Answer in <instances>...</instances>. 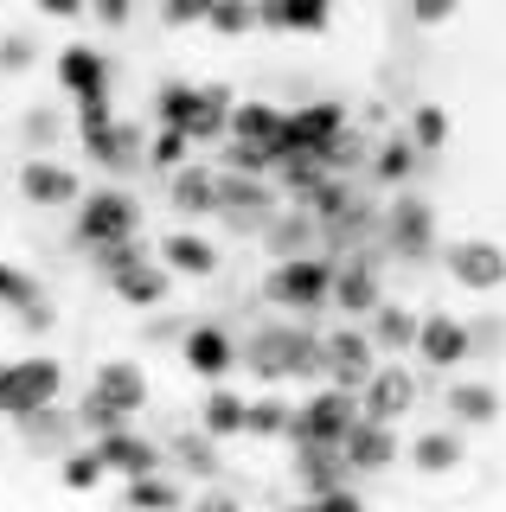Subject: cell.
<instances>
[{"label": "cell", "instance_id": "1", "mask_svg": "<svg viewBox=\"0 0 506 512\" xmlns=\"http://www.w3.org/2000/svg\"><path fill=\"white\" fill-rule=\"evenodd\" d=\"M77 141H84V154L97 160V167H109V173H129L135 160H148V135H141L135 122H116L109 90L103 96H77Z\"/></svg>", "mask_w": 506, "mask_h": 512}, {"label": "cell", "instance_id": "2", "mask_svg": "<svg viewBox=\"0 0 506 512\" xmlns=\"http://www.w3.org/2000/svg\"><path fill=\"white\" fill-rule=\"evenodd\" d=\"M263 301L282 314H321L334 301V263L327 256H276V269L263 276Z\"/></svg>", "mask_w": 506, "mask_h": 512}, {"label": "cell", "instance_id": "3", "mask_svg": "<svg viewBox=\"0 0 506 512\" xmlns=\"http://www.w3.org/2000/svg\"><path fill=\"white\" fill-rule=\"evenodd\" d=\"M346 128H353V116H346L340 103H302V109H289V122H282V160L334 167ZM282 160H276V167H282Z\"/></svg>", "mask_w": 506, "mask_h": 512}, {"label": "cell", "instance_id": "4", "mask_svg": "<svg viewBox=\"0 0 506 512\" xmlns=\"http://www.w3.org/2000/svg\"><path fill=\"white\" fill-rule=\"evenodd\" d=\"M58 391H65V365L58 359H7L0 365V416L7 423L58 404Z\"/></svg>", "mask_w": 506, "mask_h": 512}, {"label": "cell", "instance_id": "5", "mask_svg": "<svg viewBox=\"0 0 506 512\" xmlns=\"http://www.w3.org/2000/svg\"><path fill=\"white\" fill-rule=\"evenodd\" d=\"M353 423H359V391H346V384H321V391H308L302 404H295L289 442H346Z\"/></svg>", "mask_w": 506, "mask_h": 512}, {"label": "cell", "instance_id": "6", "mask_svg": "<svg viewBox=\"0 0 506 512\" xmlns=\"http://www.w3.org/2000/svg\"><path fill=\"white\" fill-rule=\"evenodd\" d=\"M116 237H141L135 192L103 186V192H90V199H77V244L97 250V244H116Z\"/></svg>", "mask_w": 506, "mask_h": 512}, {"label": "cell", "instance_id": "7", "mask_svg": "<svg viewBox=\"0 0 506 512\" xmlns=\"http://www.w3.org/2000/svg\"><path fill=\"white\" fill-rule=\"evenodd\" d=\"M442 269L468 295H500L506 288V244H494V237H455V244H442Z\"/></svg>", "mask_w": 506, "mask_h": 512}, {"label": "cell", "instance_id": "8", "mask_svg": "<svg viewBox=\"0 0 506 512\" xmlns=\"http://www.w3.org/2000/svg\"><path fill=\"white\" fill-rule=\"evenodd\" d=\"M13 186H20V205H39V212H58V205L84 199L77 167H71V160H58V154H26L20 173H13Z\"/></svg>", "mask_w": 506, "mask_h": 512}, {"label": "cell", "instance_id": "9", "mask_svg": "<svg viewBox=\"0 0 506 512\" xmlns=\"http://www.w3.org/2000/svg\"><path fill=\"white\" fill-rule=\"evenodd\" d=\"M276 212H282V199H276L270 173H244V167L225 173V205H218V218H231L244 237H263V224Z\"/></svg>", "mask_w": 506, "mask_h": 512}, {"label": "cell", "instance_id": "10", "mask_svg": "<svg viewBox=\"0 0 506 512\" xmlns=\"http://www.w3.org/2000/svg\"><path fill=\"white\" fill-rule=\"evenodd\" d=\"M410 352H417L430 372H455L462 359H474V327L462 314H449V308H430L417 320V346Z\"/></svg>", "mask_w": 506, "mask_h": 512}, {"label": "cell", "instance_id": "11", "mask_svg": "<svg viewBox=\"0 0 506 512\" xmlns=\"http://www.w3.org/2000/svg\"><path fill=\"white\" fill-rule=\"evenodd\" d=\"M385 244L398 250V256H430L436 250V205L430 199H417V192H398V199L385 205Z\"/></svg>", "mask_w": 506, "mask_h": 512}, {"label": "cell", "instance_id": "12", "mask_svg": "<svg viewBox=\"0 0 506 512\" xmlns=\"http://www.w3.org/2000/svg\"><path fill=\"white\" fill-rule=\"evenodd\" d=\"M167 205L186 218H218V205H225V173L205 167V160H180V167L167 173Z\"/></svg>", "mask_w": 506, "mask_h": 512}, {"label": "cell", "instance_id": "13", "mask_svg": "<svg viewBox=\"0 0 506 512\" xmlns=\"http://www.w3.org/2000/svg\"><path fill=\"white\" fill-rule=\"evenodd\" d=\"M302 340V327L295 320H270V327H250V340L237 346V365H250L263 384H282L289 378V352Z\"/></svg>", "mask_w": 506, "mask_h": 512}, {"label": "cell", "instance_id": "14", "mask_svg": "<svg viewBox=\"0 0 506 512\" xmlns=\"http://www.w3.org/2000/svg\"><path fill=\"white\" fill-rule=\"evenodd\" d=\"M340 455H346V468H353V474H385L391 461H398V423H385V416H366V410H359V423L346 429Z\"/></svg>", "mask_w": 506, "mask_h": 512}, {"label": "cell", "instance_id": "15", "mask_svg": "<svg viewBox=\"0 0 506 512\" xmlns=\"http://www.w3.org/2000/svg\"><path fill=\"white\" fill-rule=\"evenodd\" d=\"M378 372V346H372V333L359 327H334L327 333V384H346V391H359Z\"/></svg>", "mask_w": 506, "mask_h": 512}, {"label": "cell", "instance_id": "16", "mask_svg": "<svg viewBox=\"0 0 506 512\" xmlns=\"http://www.w3.org/2000/svg\"><path fill=\"white\" fill-rule=\"evenodd\" d=\"M180 365L193 378H205V384H218L237 365V340L225 327H212V320H193V327H186V340H180Z\"/></svg>", "mask_w": 506, "mask_h": 512}, {"label": "cell", "instance_id": "17", "mask_svg": "<svg viewBox=\"0 0 506 512\" xmlns=\"http://www.w3.org/2000/svg\"><path fill=\"white\" fill-rule=\"evenodd\" d=\"M410 404H417V378L404 372V359H378V372L359 384V410H366V416H385V423H398Z\"/></svg>", "mask_w": 506, "mask_h": 512}, {"label": "cell", "instance_id": "18", "mask_svg": "<svg viewBox=\"0 0 506 512\" xmlns=\"http://www.w3.org/2000/svg\"><path fill=\"white\" fill-rule=\"evenodd\" d=\"M173 282H180V276H173L161 256H141V263L122 269V276H109V295H116L122 308H148V314H154V308H167Z\"/></svg>", "mask_w": 506, "mask_h": 512}, {"label": "cell", "instance_id": "19", "mask_svg": "<svg viewBox=\"0 0 506 512\" xmlns=\"http://www.w3.org/2000/svg\"><path fill=\"white\" fill-rule=\"evenodd\" d=\"M52 77H58V90H65L71 103H77V96H103V90H109V58L97 52V45L71 39V45H58Z\"/></svg>", "mask_w": 506, "mask_h": 512}, {"label": "cell", "instance_id": "20", "mask_svg": "<svg viewBox=\"0 0 506 512\" xmlns=\"http://www.w3.org/2000/svg\"><path fill=\"white\" fill-rule=\"evenodd\" d=\"M346 480H353V468H346L340 442H295V487H302L308 500H327Z\"/></svg>", "mask_w": 506, "mask_h": 512}, {"label": "cell", "instance_id": "21", "mask_svg": "<svg viewBox=\"0 0 506 512\" xmlns=\"http://www.w3.org/2000/svg\"><path fill=\"white\" fill-rule=\"evenodd\" d=\"M103 448V461H109V474H122V480H135V474H154V468H167V448L154 442V436H141V429H109V436H90Z\"/></svg>", "mask_w": 506, "mask_h": 512}, {"label": "cell", "instance_id": "22", "mask_svg": "<svg viewBox=\"0 0 506 512\" xmlns=\"http://www.w3.org/2000/svg\"><path fill=\"white\" fill-rule=\"evenodd\" d=\"M378 301H385V282H378V269L366 263V256L334 263V301H327V308H340L346 320H366Z\"/></svg>", "mask_w": 506, "mask_h": 512}, {"label": "cell", "instance_id": "23", "mask_svg": "<svg viewBox=\"0 0 506 512\" xmlns=\"http://www.w3.org/2000/svg\"><path fill=\"white\" fill-rule=\"evenodd\" d=\"M90 391H97L103 404H116L122 416H135L148 404V372H141V359H103L97 378H90Z\"/></svg>", "mask_w": 506, "mask_h": 512}, {"label": "cell", "instance_id": "24", "mask_svg": "<svg viewBox=\"0 0 506 512\" xmlns=\"http://www.w3.org/2000/svg\"><path fill=\"white\" fill-rule=\"evenodd\" d=\"M442 404H449V416H455L462 429H494V423H500V410H506V397H500L487 378H455Z\"/></svg>", "mask_w": 506, "mask_h": 512}, {"label": "cell", "instance_id": "25", "mask_svg": "<svg viewBox=\"0 0 506 512\" xmlns=\"http://www.w3.org/2000/svg\"><path fill=\"white\" fill-rule=\"evenodd\" d=\"M462 461H468V436H462V423L410 436V468H417V474H455Z\"/></svg>", "mask_w": 506, "mask_h": 512}, {"label": "cell", "instance_id": "26", "mask_svg": "<svg viewBox=\"0 0 506 512\" xmlns=\"http://www.w3.org/2000/svg\"><path fill=\"white\" fill-rule=\"evenodd\" d=\"M199 429H212L218 442L250 436V397L231 391V384H212V391H205V404H199Z\"/></svg>", "mask_w": 506, "mask_h": 512}, {"label": "cell", "instance_id": "27", "mask_svg": "<svg viewBox=\"0 0 506 512\" xmlns=\"http://www.w3.org/2000/svg\"><path fill=\"white\" fill-rule=\"evenodd\" d=\"M417 320H423V314L398 308V301H378V308L366 314V333H372L378 359H404V352L417 346Z\"/></svg>", "mask_w": 506, "mask_h": 512}, {"label": "cell", "instance_id": "28", "mask_svg": "<svg viewBox=\"0 0 506 512\" xmlns=\"http://www.w3.org/2000/svg\"><path fill=\"white\" fill-rule=\"evenodd\" d=\"M161 263L173 269V276L199 282V276H212V269H218V244H212V237H199V231H167L161 237Z\"/></svg>", "mask_w": 506, "mask_h": 512}, {"label": "cell", "instance_id": "29", "mask_svg": "<svg viewBox=\"0 0 506 512\" xmlns=\"http://www.w3.org/2000/svg\"><path fill=\"white\" fill-rule=\"evenodd\" d=\"M231 103H237V96H231L225 84H199L193 116H186V135H193V148H212V141H225V128H231Z\"/></svg>", "mask_w": 506, "mask_h": 512}, {"label": "cell", "instance_id": "30", "mask_svg": "<svg viewBox=\"0 0 506 512\" xmlns=\"http://www.w3.org/2000/svg\"><path fill=\"white\" fill-rule=\"evenodd\" d=\"M314 231H321V218L308 212V205H282V212L263 224V250H276V256H302L314 244Z\"/></svg>", "mask_w": 506, "mask_h": 512}, {"label": "cell", "instance_id": "31", "mask_svg": "<svg viewBox=\"0 0 506 512\" xmlns=\"http://www.w3.org/2000/svg\"><path fill=\"white\" fill-rule=\"evenodd\" d=\"M334 20V0H263V26L270 32H327Z\"/></svg>", "mask_w": 506, "mask_h": 512}, {"label": "cell", "instance_id": "32", "mask_svg": "<svg viewBox=\"0 0 506 512\" xmlns=\"http://www.w3.org/2000/svg\"><path fill=\"white\" fill-rule=\"evenodd\" d=\"M417 160H423V154H417V141H410L404 128H398V135H385V141L372 148V180L398 192V186L410 180V173H417Z\"/></svg>", "mask_w": 506, "mask_h": 512}, {"label": "cell", "instance_id": "33", "mask_svg": "<svg viewBox=\"0 0 506 512\" xmlns=\"http://www.w3.org/2000/svg\"><path fill=\"white\" fill-rule=\"evenodd\" d=\"M167 455H173V468H186L193 480L218 474V436H212V429H186V436H173Z\"/></svg>", "mask_w": 506, "mask_h": 512}, {"label": "cell", "instance_id": "34", "mask_svg": "<svg viewBox=\"0 0 506 512\" xmlns=\"http://www.w3.org/2000/svg\"><path fill=\"white\" fill-rule=\"evenodd\" d=\"M289 429H295V404L282 391L250 397V436L257 442H289Z\"/></svg>", "mask_w": 506, "mask_h": 512}, {"label": "cell", "instance_id": "35", "mask_svg": "<svg viewBox=\"0 0 506 512\" xmlns=\"http://www.w3.org/2000/svg\"><path fill=\"white\" fill-rule=\"evenodd\" d=\"M404 135L417 141V154H442L449 148V109L442 103H410L404 109Z\"/></svg>", "mask_w": 506, "mask_h": 512}, {"label": "cell", "instance_id": "36", "mask_svg": "<svg viewBox=\"0 0 506 512\" xmlns=\"http://www.w3.org/2000/svg\"><path fill=\"white\" fill-rule=\"evenodd\" d=\"M103 474H109V461H103V448H97V442L65 448V455H58V480H65L71 493H97V487H103Z\"/></svg>", "mask_w": 506, "mask_h": 512}, {"label": "cell", "instance_id": "37", "mask_svg": "<svg viewBox=\"0 0 506 512\" xmlns=\"http://www.w3.org/2000/svg\"><path fill=\"white\" fill-rule=\"evenodd\" d=\"M205 26H212L218 39H244L250 26H263V0H212Z\"/></svg>", "mask_w": 506, "mask_h": 512}, {"label": "cell", "instance_id": "38", "mask_svg": "<svg viewBox=\"0 0 506 512\" xmlns=\"http://www.w3.org/2000/svg\"><path fill=\"white\" fill-rule=\"evenodd\" d=\"M122 506H186V487L154 468V474H135L129 487H122Z\"/></svg>", "mask_w": 506, "mask_h": 512}, {"label": "cell", "instance_id": "39", "mask_svg": "<svg viewBox=\"0 0 506 512\" xmlns=\"http://www.w3.org/2000/svg\"><path fill=\"white\" fill-rule=\"evenodd\" d=\"M20 141H26V154H52L58 141H65V116L58 109H26V122H20Z\"/></svg>", "mask_w": 506, "mask_h": 512}, {"label": "cell", "instance_id": "40", "mask_svg": "<svg viewBox=\"0 0 506 512\" xmlns=\"http://www.w3.org/2000/svg\"><path fill=\"white\" fill-rule=\"evenodd\" d=\"M186 154H193V135H186V128L161 122V128L148 135V167H154V173H173V167H180Z\"/></svg>", "mask_w": 506, "mask_h": 512}, {"label": "cell", "instance_id": "41", "mask_svg": "<svg viewBox=\"0 0 506 512\" xmlns=\"http://www.w3.org/2000/svg\"><path fill=\"white\" fill-rule=\"evenodd\" d=\"M20 436L26 442H52V448H65V436H71V416L58 410V404H45V410H33V416H20Z\"/></svg>", "mask_w": 506, "mask_h": 512}, {"label": "cell", "instance_id": "42", "mask_svg": "<svg viewBox=\"0 0 506 512\" xmlns=\"http://www.w3.org/2000/svg\"><path fill=\"white\" fill-rule=\"evenodd\" d=\"M141 256H148L141 237H116V244H97V250H90V263H97V276L109 282V276H122L129 263H141Z\"/></svg>", "mask_w": 506, "mask_h": 512}, {"label": "cell", "instance_id": "43", "mask_svg": "<svg viewBox=\"0 0 506 512\" xmlns=\"http://www.w3.org/2000/svg\"><path fill=\"white\" fill-rule=\"evenodd\" d=\"M39 64V45L26 32H0V77H26Z\"/></svg>", "mask_w": 506, "mask_h": 512}, {"label": "cell", "instance_id": "44", "mask_svg": "<svg viewBox=\"0 0 506 512\" xmlns=\"http://www.w3.org/2000/svg\"><path fill=\"white\" fill-rule=\"evenodd\" d=\"M193 96H199V84H161V96H154V122L186 128V116H193Z\"/></svg>", "mask_w": 506, "mask_h": 512}, {"label": "cell", "instance_id": "45", "mask_svg": "<svg viewBox=\"0 0 506 512\" xmlns=\"http://www.w3.org/2000/svg\"><path fill=\"white\" fill-rule=\"evenodd\" d=\"M129 416H122L116 404H103L97 391H84V404H77V429H90V436H109V429H122Z\"/></svg>", "mask_w": 506, "mask_h": 512}, {"label": "cell", "instance_id": "46", "mask_svg": "<svg viewBox=\"0 0 506 512\" xmlns=\"http://www.w3.org/2000/svg\"><path fill=\"white\" fill-rule=\"evenodd\" d=\"M404 7H410L417 26H449L455 13H462V0H404Z\"/></svg>", "mask_w": 506, "mask_h": 512}, {"label": "cell", "instance_id": "47", "mask_svg": "<svg viewBox=\"0 0 506 512\" xmlns=\"http://www.w3.org/2000/svg\"><path fill=\"white\" fill-rule=\"evenodd\" d=\"M205 13H212V0H161L167 26H205Z\"/></svg>", "mask_w": 506, "mask_h": 512}, {"label": "cell", "instance_id": "48", "mask_svg": "<svg viewBox=\"0 0 506 512\" xmlns=\"http://www.w3.org/2000/svg\"><path fill=\"white\" fill-rule=\"evenodd\" d=\"M186 327H193L186 314H161V320H148V340H154V346H180Z\"/></svg>", "mask_w": 506, "mask_h": 512}, {"label": "cell", "instance_id": "49", "mask_svg": "<svg viewBox=\"0 0 506 512\" xmlns=\"http://www.w3.org/2000/svg\"><path fill=\"white\" fill-rule=\"evenodd\" d=\"M90 13H97V26H129V0H90Z\"/></svg>", "mask_w": 506, "mask_h": 512}, {"label": "cell", "instance_id": "50", "mask_svg": "<svg viewBox=\"0 0 506 512\" xmlns=\"http://www.w3.org/2000/svg\"><path fill=\"white\" fill-rule=\"evenodd\" d=\"M45 20H77V13H90V0H33Z\"/></svg>", "mask_w": 506, "mask_h": 512}, {"label": "cell", "instance_id": "51", "mask_svg": "<svg viewBox=\"0 0 506 512\" xmlns=\"http://www.w3.org/2000/svg\"><path fill=\"white\" fill-rule=\"evenodd\" d=\"M487 346H506V320H487V327H474V359H481Z\"/></svg>", "mask_w": 506, "mask_h": 512}]
</instances>
